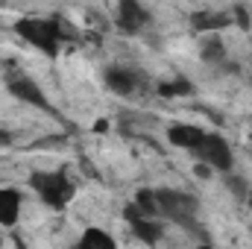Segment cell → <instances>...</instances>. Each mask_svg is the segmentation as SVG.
<instances>
[{
  "mask_svg": "<svg viewBox=\"0 0 252 249\" xmlns=\"http://www.w3.org/2000/svg\"><path fill=\"white\" fill-rule=\"evenodd\" d=\"M12 30L32 47H38L44 56H59L62 50V30H59V21L56 18H32V15H24L12 24Z\"/></svg>",
  "mask_w": 252,
  "mask_h": 249,
  "instance_id": "cell-1",
  "label": "cell"
},
{
  "mask_svg": "<svg viewBox=\"0 0 252 249\" xmlns=\"http://www.w3.org/2000/svg\"><path fill=\"white\" fill-rule=\"evenodd\" d=\"M156 202H158V214L161 217H167V220H173V223H179L182 229H188V232H199L196 229V199L185 193V190H170V187H161V190H156Z\"/></svg>",
  "mask_w": 252,
  "mask_h": 249,
  "instance_id": "cell-2",
  "label": "cell"
},
{
  "mask_svg": "<svg viewBox=\"0 0 252 249\" xmlns=\"http://www.w3.org/2000/svg\"><path fill=\"white\" fill-rule=\"evenodd\" d=\"M190 153H193L196 161H205L211 170H220V173H229L232 164H235L232 147L226 144V138H220V135H214V132H205L202 141H199Z\"/></svg>",
  "mask_w": 252,
  "mask_h": 249,
  "instance_id": "cell-3",
  "label": "cell"
},
{
  "mask_svg": "<svg viewBox=\"0 0 252 249\" xmlns=\"http://www.w3.org/2000/svg\"><path fill=\"white\" fill-rule=\"evenodd\" d=\"M30 185L41 193L44 205H50V208H64L73 196V185L67 182L64 173H32Z\"/></svg>",
  "mask_w": 252,
  "mask_h": 249,
  "instance_id": "cell-4",
  "label": "cell"
},
{
  "mask_svg": "<svg viewBox=\"0 0 252 249\" xmlns=\"http://www.w3.org/2000/svg\"><path fill=\"white\" fill-rule=\"evenodd\" d=\"M6 91L21 100V103H30V106H38V109H47V97L41 91V85L32 79V76H24V73H12L6 76Z\"/></svg>",
  "mask_w": 252,
  "mask_h": 249,
  "instance_id": "cell-5",
  "label": "cell"
},
{
  "mask_svg": "<svg viewBox=\"0 0 252 249\" xmlns=\"http://www.w3.org/2000/svg\"><path fill=\"white\" fill-rule=\"evenodd\" d=\"M147 21H150V15L138 0H118V27L126 35H135Z\"/></svg>",
  "mask_w": 252,
  "mask_h": 249,
  "instance_id": "cell-6",
  "label": "cell"
},
{
  "mask_svg": "<svg viewBox=\"0 0 252 249\" xmlns=\"http://www.w3.org/2000/svg\"><path fill=\"white\" fill-rule=\"evenodd\" d=\"M103 79H106V88H109L112 94H121V97L135 94V73H132V70H126V67H118V64L106 67Z\"/></svg>",
  "mask_w": 252,
  "mask_h": 249,
  "instance_id": "cell-7",
  "label": "cell"
},
{
  "mask_svg": "<svg viewBox=\"0 0 252 249\" xmlns=\"http://www.w3.org/2000/svg\"><path fill=\"white\" fill-rule=\"evenodd\" d=\"M229 24H232V15H223V12H193L190 15L193 32H220Z\"/></svg>",
  "mask_w": 252,
  "mask_h": 249,
  "instance_id": "cell-8",
  "label": "cell"
},
{
  "mask_svg": "<svg viewBox=\"0 0 252 249\" xmlns=\"http://www.w3.org/2000/svg\"><path fill=\"white\" fill-rule=\"evenodd\" d=\"M202 129L193 124H173L167 129V138H170V144L173 147H182V150H193L199 141H202Z\"/></svg>",
  "mask_w": 252,
  "mask_h": 249,
  "instance_id": "cell-9",
  "label": "cell"
},
{
  "mask_svg": "<svg viewBox=\"0 0 252 249\" xmlns=\"http://www.w3.org/2000/svg\"><path fill=\"white\" fill-rule=\"evenodd\" d=\"M21 217V193L15 187H0V226H15Z\"/></svg>",
  "mask_w": 252,
  "mask_h": 249,
  "instance_id": "cell-10",
  "label": "cell"
},
{
  "mask_svg": "<svg viewBox=\"0 0 252 249\" xmlns=\"http://www.w3.org/2000/svg\"><path fill=\"white\" fill-rule=\"evenodd\" d=\"M79 247L82 249H115V238L103 229H85L82 238H79Z\"/></svg>",
  "mask_w": 252,
  "mask_h": 249,
  "instance_id": "cell-11",
  "label": "cell"
},
{
  "mask_svg": "<svg viewBox=\"0 0 252 249\" xmlns=\"http://www.w3.org/2000/svg\"><path fill=\"white\" fill-rule=\"evenodd\" d=\"M199 56H202V62H208V64L223 62V59H226V47H223V41H220V38H202Z\"/></svg>",
  "mask_w": 252,
  "mask_h": 249,
  "instance_id": "cell-12",
  "label": "cell"
},
{
  "mask_svg": "<svg viewBox=\"0 0 252 249\" xmlns=\"http://www.w3.org/2000/svg\"><path fill=\"white\" fill-rule=\"evenodd\" d=\"M135 205L147 214V217H156L158 214V202H156V190H147V187H141L138 193H135Z\"/></svg>",
  "mask_w": 252,
  "mask_h": 249,
  "instance_id": "cell-13",
  "label": "cell"
},
{
  "mask_svg": "<svg viewBox=\"0 0 252 249\" xmlns=\"http://www.w3.org/2000/svg\"><path fill=\"white\" fill-rule=\"evenodd\" d=\"M161 97H188L190 94V82L188 79H173V82H161L158 85Z\"/></svg>",
  "mask_w": 252,
  "mask_h": 249,
  "instance_id": "cell-14",
  "label": "cell"
},
{
  "mask_svg": "<svg viewBox=\"0 0 252 249\" xmlns=\"http://www.w3.org/2000/svg\"><path fill=\"white\" fill-rule=\"evenodd\" d=\"M241 30H250V12L244 9V6H235V18H232Z\"/></svg>",
  "mask_w": 252,
  "mask_h": 249,
  "instance_id": "cell-15",
  "label": "cell"
},
{
  "mask_svg": "<svg viewBox=\"0 0 252 249\" xmlns=\"http://www.w3.org/2000/svg\"><path fill=\"white\" fill-rule=\"evenodd\" d=\"M226 182H229V187H232V190H235V196H238V199H244V196H247V193H250V190H247V185H244V182H241V179H235V176H229V179H226Z\"/></svg>",
  "mask_w": 252,
  "mask_h": 249,
  "instance_id": "cell-16",
  "label": "cell"
},
{
  "mask_svg": "<svg viewBox=\"0 0 252 249\" xmlns=\"http://www.w3.org/2000/svg\"><path fill=\"white\" fill-rule=\"evenodd\" d=\"M193 173H196L199 179H208V176H211V167H208L205 161H196V167H193Z\"/></svg>",
  "mask_w": 252,
  "mask_h": 249,
  "instance_id": "cell-17",
  "label": "cell"
},
{
  "mask_svg": "<svg viewBox=\"0 0 252 249\" xmlns=\"http://www.w3.org/2000/svg\"><path fill=\"white\" fill-rule=\"evenodd\" d=\"M106 129H109V121H97V124H94V132H97V135H103Z\"/></svg>",
  "mask_w": 252,
  "mask_h": 249,
  "instance_id": "cell-18",
  "label": "cell"
},
{
  "mask_svg": "<svg viewBox=\"0 0 252 249\" xmlns=\"http://www.w3.org/2000/svg\"><path fill=\"white\" fill-rule=\"evenodd\" d=\"M0 247H3V238H0Z\"/></svg>",
  "mask_w": 252,
  "mask_h": 249,
  "instance_id": "cell-19",
  "label": "cell"
},
{
  "mask_svg": "<svg viewBox=\"0 0 252 249\" xmlns=\"http://www.w3.org/2000/svg\"><path fill=\"white\" fill-rule=\"evenodd\" d=\"M250 205H252V196H250Z\"/></svg>",
  "mask_w": 252,
  "mask_h": 249,
  "instance_id": "cell-20",
  "label": "cell"
}]
</instances>
